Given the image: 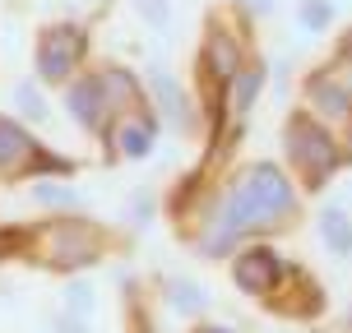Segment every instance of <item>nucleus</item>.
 I'll return each instance as SVG.
<instances>
[{"label": "nucleus", "instance_id": "6e6552de", "mask_svg": "<svg viewBox=\"0 0 352 333\" xmlns=\"http://www.w3.org/2000/svg\"><path fill=\"white\" fill-rule=\"evenodd\" d=\"M241 51H236V42H232V33H213L209 37V47H204V70L218 79L223 88H232V79L241 74Z\"/></svg>", "mask_w": 352, "mask_h": 333}, {"label": "nucleus", "instance_id": "9d476101", "mask_svg": "<svg viewBox=\"0 0 352 333\" xmlns=\"http://www.w3.org/2000/svg\"><path fill=\"white\" fill-rule=\"evenodd\" d=\"M148 88H153V97H158V106H162V116H167V121H176V125L190 121V97H186V88L176 84L167 70L148 74Z\"/></svg>", "mask_w": 352, "mask_h": 333}, {"label": "nucleus", "instance_id": "39448f33", "mask_svg": "<svg viewBox=\"0 0 352 333\" xmlns=\"http://www.w3.org/2000/svg\"><path fill=\"white\" fill-rule=\"evenodd\" d=\"M65 111L79 130H102V121L111 116V102H107V88L98 74H84L65 88Z\"/></svg>", "mask_w": 352, "mask_h": 333}, {"label": "nucleus", "instance_id": "f8f14e48", "mask_svg": "<svg viewBox=\"0 0 352 333\" xmlns=\"http://www.w3.org/2000/svg\"><path fill=\"white\" fill-rule=\"evenodd\" d=\"M320 241H324V250H334L338 260L352 255V222H348V213H338V209L320 213Z\"/></svg>", "mask_w": 352, "mask_h": 333}, {"label": "nucleus", "instance_id": "5701e85b", "mask_svg": "<svg viewBox=\"0 0 352 333\" xmlns=\"http://www.w3.org/2000/svg\"><path fill=\"white\" fill-rule=\"evenodd\" d=\"M343 56H348V60H352V33L343 37Z\"/></svg>", "mask_w": 352, "mask_h": 333}, {"label": "nucleus", "instance_id": "f03ea898", "mask_svg": "<svg viewBox=\"0 0 352 333\" xmlns=\"http://www.w3.org/2000/svg\"><path fill=\"white\" fill-rule=\"evenodd\" d=\"M283 139H287V153L297 162V172L311 181V185H324L338 167V143L334 135L324 130V125L311 116V111H297V116H287L283 125Z\"/></svg>", "mask_w": 352, "mask_h": 333}, {"label": "nucleus", "instance_id": "412c9836", "mask_svg": "<svg viewBox=\"0 0 352 333\" xmlns=\"http://www.w3.org/2000/svg\"><path fill=\"white\" fill-rule=\"evenodd\" d=\"M241 5H246L250 14H269V10H274V0H241Z\"/></svg>", "mask_w": 352, "mask_h": 333}, {"label": "nucleus", "instance_id": "423d86ee", "mask_svg": "<svg viewBox=\"0 0 352 333\" xmlns=\"http://www.w3.org/2000/svg\"><path fill=\"white\" fill-rule=\"evenodd\" d=\"M98 260V231L88 222H60L52 231V264L60 268H84Z\"/></svg>", "mask_w": 352, "mask_h": 333}, {"label": "nucleus", "instance_id": "7ed1b4c3", "mask_svg": "<svg viewBox=\"0 0 352 333\" xmlns=\"http://www.w3.org/2000/svg\"><path fill=\"white\" fill-rule=\"evenodd\" d=\"M88 51V33L79 23H52L42 28L33 47V65H37V79L42 84H70V74L79 70V60Z\"/></svg>", "mask_w": 352, "mask_h": 333}, {"label": "nucleus", "instance_id": "a211bd4d", "mask_svg": "<svg viewBox=\"0 0 352 333\" xmlns=\"http://www.w3.org/2000/svg\"><path fill=\"white\" fill-rule=\"evenodd\" d=\"M135 5V14L153 28V33H167L172 28V0H130Z\"/></svg>", "mask_w": 352, "mask_h": 333}, {"label": "nucleus", "instance_id": "4be33fe9", "mask_svg": "<svg viewBox=\"0 0 352 333\" xmlns=\"http://www.w3.org/2000/svg\"><path fill=\"white\" fill-rule=\"evenodd\" d=\"M195 333H232V329H223V324H209V329H195Z\"/></svg>", "mask_w": 352, "mask_h": 333}, {"label": "nucleus", "instance_id": "ddd939ff", "mask_svg": "<svg viewBox=\"0 0 352 333\" xmlns=\"http://www.w3.org/2000/svg\"><path fill=\"white\" fill-rule=\"evenodd\" d=\"M260 88H264V65H241V74L232 79V116L236 121L250 111V102L260 97Z\"/></svg>", "mask_w": 352, "mask_h": 333}, {"label": "nucleus", "instance_id": "f257e3e1", "mask_svg": "<svg viewBox=\"0 0 352 333\" xmlns=\"http://www.w3.org/2000/svg\"><path fill=\"white\" fill-rule=\"evenodd\" d=\"M292 204H297V190H292L287 172L274 167V162H250L246 172L232 181V190H228V199H223L218 218L209 222L204 250L218 255V250H228L241 231L278 227L283 218L292 213Z\"/></svg>", "mask_w": 352, "mask_h": 333}, {"label": "nucleus", "instance_id": "f3484780", "mask_svg": "<svg viewBox=\"0 0 352 333\" xmlns=\"http://www.w3.org/2000/svg\"><path fill=\"white\" fill-rule=\"evenodd\" d=\"M33 199H37V204H47V209H74V204H79L74 185H65V181H37Z\"/></svg>", "mask_w": 352, "mask_h": 333}, {"label": "nucleus", "instance_id": "aec40b11", "mask_svg": "<svg viewBox=\"0 0 352 333\" xmlns=\"http://www.w3.org/2000/svg\"><path fill=\"white\" fill-rule=\"evenodd\" d=\"M56 333H88V324L79 315H70V310H65V315H56Z\"/></svg>", "mask_w": 352, "mask_h": 333}, {"label": "nucleus", "instance_id": "9b49d317", "mask_svg": "<svg viewBox=\"0 0 352 333\" xmlns=\"http://www.w3.org/2000/svg\"><path fill=\"white\" fill-rule=\"evenodd\" d=\"M153 139H158V125L148 121V116H135V121L121 125V135H116V148H121V158L130 162H144L153 153Z\"/></svg>", "mask_w": 352, "mask_h": 333}, {"label": "nucleus", "instance_id": "1a4fd4ad", "mask_svg": "<svg viewBox=\"0 0 352 333\" xmlns=\"http://www.w3.org/2000/svg\"><path fill=\"white\" fill-rule=\"evenodd\" d=\"M33 153H37L33 135H28L14 116H0V172H19Z\"/></svg>", "mask_w": 352, "mask_h": 333}, {"label": "nucleus", "instance_id": "20e7f679", "mask_svg": "<svg viewBox=\"0 0 352 333\" xmlns=\"http://www.w3.org/2000/svg\"><path fill=\"white\" fill-rule=\"evenodd\" d=\"M232 278H236V287H241L246 297H264V292L278 287L283 260L269 246H250V250H241V255L232 260Z\"/></svg>", "mask_w": 352, "mask_h": 333}, {"label": "nucleus", "instance_id": "6ab92c4d", "mask_svg": "<svg viewBox=\"0 0 352 333\" xmlns=\"http://www.w3.org/2000/svg\"><path fill=\"white\" fill-rule=\"evenodd\" d=\"M93 306H98V297H93L88 282H70V287H65V310H70V315L88 319V315H93Z\"/></svg>", "mask_w": 352, "mask_h": 333}, {"label": "nucleus", "instance_id": "dca6fc26", "mask_svg": "<svg viewBox=\"0 0 352 333\" xmlns=\"http://www.w3.org/2000/svg\"><path fill=\"white\" fill-rule=\"evenodd\" d=\"M14 106H19L23 121H37V125L52 116V106H47V97H42V88H37V84H19L14 88Z\"/></svg>", "mask_w": 352, "mask_h": 333}, {"label": "nucleus", "instance_id": "0eeeda50", "mask_svg": "<svg viewBox=\"0 0 352 333\" xmlns=\"http://www.w3.org/2000/svg\"><path fill=\"white\" fill-rule=\"evenodd\" d=\"M306 97H311V111H320V116H334V121L352 116V93L338 84L329 70H320L316 79L306 84Z\"/></svg>", "mask_w": 352, "mask_h": 333}, {"label": "nucleus", "instance_id": "2eb2a0df", "mask_svg": "<svg viewBox=\"0 0 352 333\" xmlns=\"http://www.w3.org/2000/svg\"><path fill=\"white\" fill-rule=\"evenodd\" d=\"M297 23L306 33H324L334 28V0H301L297 5Z\"/></svg>", "mask_w": 352, "mask_h": 333}, {"label": "nucleus", "instance_id": "4468645a", "mask_svg": "<svg viewBox=\"0 0 352 333\" xmlns=\"http://www.w3.org/2000/svg\"><path fill=\"white\" fill-rule=\"evenodd\" d=\"M167 306L172 310H181V315H199L204 306H209V297H204V287L190 278H172L167 282Z\"/></svg>", "mask_w": 352, "mask_h": 333}]
</instances>
